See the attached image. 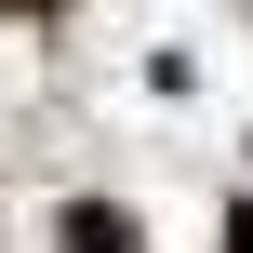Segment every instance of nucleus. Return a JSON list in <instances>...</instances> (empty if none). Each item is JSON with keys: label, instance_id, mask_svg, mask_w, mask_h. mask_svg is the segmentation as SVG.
<instances>
[{"label": "nucleus", "instance_id": "obj_1", "mask_svg": "<svg viewBox=\"0 0 253 253\" xmlns=\"http://www.w3.org/2000/svg\"><path fill=\"white\" fill-rule=\"evenodd\" d=\"M227 253H253V213H240V227H227Z\"/></svg>", "mask_w": 253, "mask_h": 253}, {"label": "nucleus", "instance_id": "obj_2", "mask_svg": "<svg viewBox=\"0 0 253 253\" xmlns=\"http://www.w3.org/2000/svg\"><path fill=\"white\" fill-rule=\"evenodd\" d=\"M0 13H53V0H0Z\"/></svg>", "mask_w": 253, "mask_h": 253}]
</instances>
